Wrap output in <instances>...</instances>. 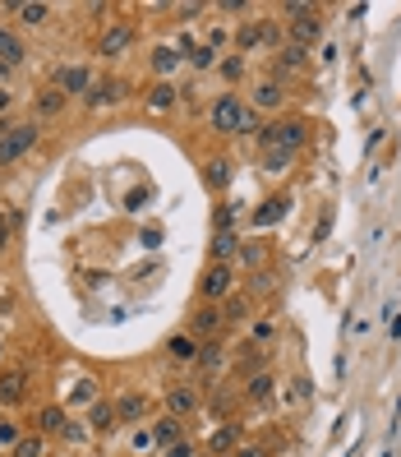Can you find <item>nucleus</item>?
I'll use <instances>...</instances> for the list:
<instances>
[{"label": "nucleus", "mask_w": 401, "mask_h": 457, "mask_svg": "<svg viewBox=\"0 0 401 457\" xmlns=\"http://www.w3.org/2000/svg\"><path fill=\"white\" fill-rule=\"evenodd\" d=\"M213 125L226 130V134H249V130H254V111H245L235 97H221L213 107Z\"/></svg>", "instance_id": "1"}, {"label": "nucleus", "mask_w": 401, "mask_h": 457, "mask_svg": "<svg viewBox=\"0 0 401 457\" xmlns=\"http://www.w3.org/2000/svg\"><path fill=\"white\" fill-rule=\"evenodd\" d=\"M32 139H37L32 125H0V167H5V162H19V157L32 148Z\"/></svg>", "instance_id": "2"}, {"label": "nucleus", "mask_w": 401, "mask_h": 457, "mask_svg": "<svg viewBox=\"0 0 401 457\" xmlns=\"http://www.w3.org/2000/svg\"><path fill=\"white\" fill-rule=\"evenodd\" d=\"M300 143H305V125H300V121H277V125L263 130V148H268V152H272V148L291 152V148H300Z\"/></svg>", "instance_id": "3"}, {"label": "nucleus", "mask_w": 401, "mask_h": 457, "mask_svg": "<svg viewBox=\"0 0 401 457\" xmlns=\"http://www.w3.org/2000/svg\"><path fill=\"white\" fill-rule=\"evenodd\" d=\"M226 291H231V268H226V263H213V268L203 273V296L217 301V296H226Z\"/></svg>", "instance_id": "4"}, {"label": "nucleus", "mask_w": 401, "mask_h": 457, "mask_svg": "<svg viewBox=\"0 0 401 457\" xmlns=\"http://www.w3.org/2000/svg\"><path fill=\"white\" fill-rule=\"evenodd\" d=\"M116 97H124L116 79H97V83H88V107H102V102H116Z\"/></svg>", "instance_id": "5"}, {"label": "nucleus", "mask_w": 401, "mask_h": 457, "mask_svg": "<svg viewBox=\"0 0 401 457\" xmlns=\"http://www.w3.org/2000/svg\"><path fill=\"white\" fill-rule=\"evenodd\" d=\"M23 383H28L23 369H5V374H0V402H19V397H23Z\"/></svg>", "instance_id": "6"}, {"label": "nucleus", "mask_w": 401, "mask_h": 457, "mask_svg": "<svg viewBox=\"0 0 401 457\" xmlns=\"http://www.w3.org/2000/svg\"><path fill=\"white\" fill-rule=\"evenodd\" d=\"M124 46H129V28H124V23L107 28V37H102V56H120Z\"/></svg>", "instance_id": "7"}, {"label": "nucleus", "mask_w": 401, "mask_h": 457, "mask_svg": "<svg viewBox=\"0 0 401 457\" xmlns=\"http://www.w3.org/2000/svg\"><path fill=\"white\" fill-rule=\"evenodd\" d=\"M0 61H5V65H19V61H23V42H19L10 28H0Z\"/></svg>", "instance_id": "8"}, {"label": "nucleus", "mask_w": 401, "mask_h": 457, "mask_svg": "<svg viewBox=\"0 0 401 457\" xmlns=\"http://www.w3.org/2000/svg\"><path fill=\"white\" fill-rule=\"evenodd\" d=\"M286 203H291V199H268V208H259V213H254V227H272V222L286 213Z\"/></svg>", "instance_id": "9"}, {"label": "nucleus", "mask_w": 401, "mask_h": 457, "mask_svg": "<svg viewBox=\"0 0 401 457\" xmlns=\"http://www.w3.org/2000/svg\"><path fill=\"white\" fill-rule=\"evenodd\" d=\"M83 88H88V70H78V65L61 70V92H83Z\"/></svg>", "instance_id": "10"}, {"label": "nucleus", "mask_w": 401, "mask_h": 457, "mask_svg": "<svg viewBox=\"0 0 401 457\" xmlns=\"http://www.w3.org/2000/svg\"><path fill=\"white\" fill-rule=\"evenodd\" d=\"M42 420V434H69V425H65V412L61 407H47V412L37 416Z\"/></svg>", "instance_id": "11"}, {"label": "nucleus", "mask_w": 401, "mask_h": 457, "mask_svg": "<svg viewBox=\"0 0 401 457\" xmlns=\"http://www.w3.org/2000/svg\"><path fill=\"white\" fill-rule=\"evenodd\" d=\"M61 107H65V92L61 88H42V92H37V111H42V116H56Z\"/></svg>", "instance_id": "12"}, {"label": "nucleus", "mask_w": 401, "mask_h": 457, "mask_svg": "<svg viewBox=\"0 0 401 457\" xmlns=\"http://www.w3.org/2000/svg\"><path fill=\"white\" fill-rule=\"evenodd\" d=\"M143 407H148V402H143L139 393H124V397H120V407H116V416H124V420H139Z\"/></svg>", "instance_id": "13"}, {"label": "nucleus", "mask_w": 401, "mask_h": 457, "mask_svg": "<svg viewBox=\"0 0 401 457\" xmlns=\"http://www.w3.org/2000/svg\"><path fill=\"white\" fill-rule=\"evenodd\" d=\"M166 402H171V412H180V416H185V412H194V402H199V397L189 393V388H171V397H166Z\"/></svg>", "instance_id": "14"}, {"label": "nucleus", "mask_w": 401, "mask_h": 457, "mask_svg": "<svg viewBox=\"0 0 401 457\" xmlns=\"http://www.w3.org/2000/svg\"><path fill=\"white\" fill-rule=\"evenodd\" d=\"M93 429H116V407H93Z\"/></svg>", "instance_id": "15"}, {"label": "nucleus", "mask_w": 401, "mask_h": 457, "mask_svg": "<svg viewBox=\"0 0 401 457\" xmlns=\"http://www.w3.org/2000/svg\"><path fill=\"white\" fill-rule=\"evenodd\" d=\"M249 397H254V402H268V397H272V379H268V374L249 379Z\"/></svg>", "instance_id": "16"}, {"label": "nucleus", "mask_w": 401, "mask_h": 457, "mask_svg": "<svg viewBox=\"0 0 401 457\" xmlns=\"http://www.w3.org/2000/svg\"><path fill=\"white\" fill-rule=\"evenodd\" d=\"M171 356H175V360H194V356H199V347H194L189 337H175V342H171Z\"/></svg>", "instance_id": "17"}, {"label": "nucleus", "mask_w": 401, "mask_h": 457, "mask_svg": "<svg viewBox=\"0 0 401 457\" xmlns=\"http://www.w3.org/2000/svg\"><path fill=\"white\" fill-rule=\"evenodd\" d=\"M300 65H305V46H286V51H281V70H300Z\"/></svg>", "instance_id": "18"}, {"label": "nucleus", "mask_w": 401, "mask_h": 457, "mask_svg": "<svg viewBox=\"0 0 401 457\" xmlns=\"http://www.w3.org/2000/svg\"><path fill=\"white\" fill-rule=\"evenodd\" d=\"M14 14L23 19V23H42V19H47V5H14Z\"/></svg>", "instance_id": "19"}, {"label": "nucleus", "mask_w": 401, "mask_h": 457, "mask_svg": "<svg viewBox=\"0 0 401 457\" xmlns=\"http://www.w3.org/2000/svg\"><path fill=\"white\" fill-rule=\"evenodd\" d=\"M14 457H42V439H37V434H32V439H19Z\"/></svg>", "instance_id": "20"}, {"label": "nucleus", "mask_w": 401, "mask_h": 457, "mask_svg": "<svg viewBox=\"0 0 401 457\" xmlns=\"http://www.w3.org/2000/svg\"><path fill=\"white\" fill-rule=\"evenodd\" d=\"M231 250H235V236H231L226 227H221V231H217V241H213V254H221V259H226Z\"/></svg>", "instance_id": "21"}, {"label": "nucleus", "mask_w": 401, "mask_h": 457, "mask_svg": "<svg viewBox=\"0 0 401 457\" xmlns=\"http://www.w3.org/2000/svg\"><path fill=\"white\" fill-rule=\"evenodd\" d=\"M277 102H281V88H277V83H263V88H259V107H277Z\"/></svg>", "instance_id": "22"}, {"label": "nucleus", "mask_w": 401, "mask_h": 457, "mask_svg": "<svg viewBox=\"0 0 401 457\" xmlns=\"http://www.w3.org/2000/svg\"><path fill=\"white\" fill-rule=\"evenodd\" d=\"M217 323H221V309H213V305H208V309H199V328H203V333H213Z\"/></svg>", "instance_id": "23"}, {"label": "nucleus", "mask_w": 401, "mask_h": 457, "mask_svg": "<svg viewBox=\"0 0 401 457\" xmlns=\"http://www.w3.org/2000/svg\"><path fill=\"white\" fill-rule=\"evenodd\" d=\"M175 429H180V425H175V416H171V420H162V425L153 429V439H162V443H175Z\"/></svg>", "instance_id": "24"}, {"label": "nucleus", "mask_w": 401, "mask_h": 457, "mask_svg": "<svg viewBox=\"0 0 401 457\" xmlns=\"http://www.w3.org/2000/svg\"><path fill=\"white\" fill-rule=\"evenodd\" d=\"M286 162H291V152H281V148L268 152V171H286Z\"/></svg>", "instance_id": "25"}, {"label": "nucleus", "mask_w": 401, "mask_h": 457, "mask_svg": "<svg viewBox=\"0 0 401 457\" xmlns=\"http://www.w3.org/2000/svg\"><path fill=\"white\" fill-rule=\"evenodd\" d=\"M203 365H208V369L221 365V347H217V342H208V347H203Z\"/></svg>", "instance_id": "26"}, {"label": "nucleus", "mask_w": 401, "mask_h": 457, "mask_svg": "<svg viewBox=\"0 0 401 457\" xmlns=\"http://www.w3.org/2000/svg\"><path fill=\"white\" fill-rule=\"evenodd\" d=\"M235 443V429H221V434H213V453H226Z\"/></svg>", "instance_id": "27"}, {"label": "nucleus", "mask_w": 401, "mask_h": 457, "mask_svg": "<svg viewBox=\"0 0 401 457\" xmlns=\"http://www.w3.org/2000/svg\"><path fill=\"white\" fill-rule=\"evenodd\" d=\"M157 70L171 74V70H175V51H157Z\"/></svg>", "instance_id": "28"}, {"label": "nucleus", "mask_w": 401, "mask_h": 457, "mask_svg": "<svg viewBox=\"0 0 401 457\" xmlns=\"http://www.w3.org/2000/svg\"><path fill=\"white\" fill-rule=\"evenodd\" d=\"M93 393H97V383H93V379H83V383L74 388V397H78V402H93Z\"/></svg>", "instance_id": "29"}, {"label": "nucleus", "mask_w": 401, "mask_h": 457, "mask_svg": "<svg viewBox=\"0 0 401 457\" xmlns=\"http://www.w3.org/2000/svg\"><path fill=\"white\" fill-rule=\"evenodd\" d=\"M153 107H157V111L171 107V88H166V83H162V88H153Z\"/></svg>", "instance_id": "30"}, {"label": "nucleus", "mask_w": 401, "mask_h": 457, "mask_svg": "<svg viewBox=\"0 0 401 457\" xmlns=\"http://www.w3.org/2000/svg\"><path fill=\"white\" fill-rule=\"evenodd\" d=\"M263 37V28H240V46H254Z\"/></svg>", "instance_id": "31"}, {"label": "nucleus", "mask_w": 401, "mask_h": 457, "mask_svg": "<svg viewBox=\"0 0 401 457\" xmlns=\"http://www.w3.org/2000/svg\"><path fill=\"white\" fill-rule=\"evenodd\" d=\"M166 457H194V448H189V443H171Z\"/></svg>", "instance_id": "32"}, {"label": "nucleus", "mask_w": 401, "mask_h": 457, "mask_svg": "<svg viewBox=\"0 0 401 457\" xmlns=\"http://www.w3.org/2000/svg\"><path fill=\"white\" fill-rule=\"evenodd\" d=\"M194 65H213V46H199L194 51Z\"/></svg>", "instance_id": "33"}, {"label": "nucleus", "mask_w": 401, "mask_h": 457, "mask_svg": "<svg viewBox=\"0 0 401 457\" xmlns=\"http://www.w3.org/2000/svg\"><path fill=\"white\" fill-rule=\"evenodd\" d=\"M0 443H19V439H14V425H10V420H0Z\"/></svg>", "instance_id": "34"}, {"label": "nucleus", "mask_w": 401, "mask_h": 457, "mask_svg": "<svg viewBox=\"0 0 401 457\" xmlns=\"http://www.w3.org/2000/svg\"><path fill=\"white\" fill-rule=\"evenodd\" d=\"M5 245H10V217L0 213V250H5Z\"/></svg>", "instance_id": "35"}, {"label": "nucleus", "mask_w": 401, "mask_h": 457, "mask_svg": "<svg viewBox=\"0 0 401 457\" xmlns=\"http://www.w3.org/2000/svg\"><path fill=\"white\" fill-rule=\"evenodd\" d=\"M0 111H10V92L0 88Z\"/></svg>", "instance_id": "36"}, {"label": "nucleus", "mask_w": 401, "mask_h": 457, "mask_svg": "<svg viewBox=\"0 0 401 457\" xmlns=\"http://www.w3.org/2000/svg\"><path fill=\"white\" fill-rule=\"evenodd\" d=\"M235 457H263V453H235Z\"/></svg>", "instance_id": "37"}]
</instances>
